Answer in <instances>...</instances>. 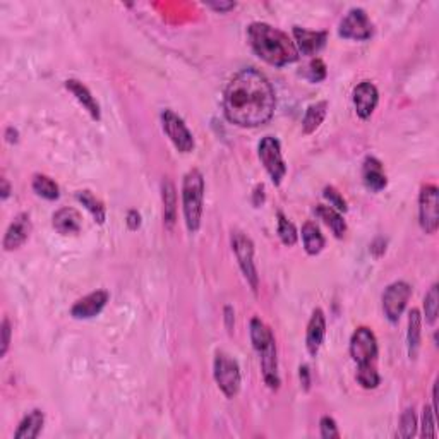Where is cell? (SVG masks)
Instances as JSON below:
<instances>
[{"mask_svg": "<svg viewBox=\"0 0 439 439\" xmlns=\"http://www.w3.org/2000/svg\"><path fill=\"white\" fill-rule=\"evenodd\" d=\"M271 82L254 67L239 70L223 91V114L239 127H260L275 114Z\"/></svg>", "mask_w": 439, "mask_h": 439, "instance_id": "6da1fadb", "label": "cell"}, {"mask_svg": "<svg viewBox=\"0 0 439 439\" xmlns=\"http://www.w3.org/2000/svg\"><path fill=\"white\" fill-rule=\"evenodd\" d=\"M247 38L254 54L271 66L283 67L299 59L297 47L287 33L266 22H253L247 28Z\"/></svg>", "mask_w": 439, "mask_h": 439, "instance_id": "7a4b0ae2", "label": "cell"}, {"mask_svg": "<svg viewBox=\"0 0 439 439\" xmlns=\"http://www.w3.org/2000/svg\"><path fill=\"white\" fill-rule=\"evenodd\" d=\"M251 341H253L254 350L260 355L265 382L271 389H278L280 374L275 336H273V332L269 329V326L262 320H260V318H253V320H251Z\"/></svg>", "mask_w": 439, "mask_h": 439, "instance_id": "3957f363", "label": "cell"}, {"mask_svg": "<svg viewBox=\"0 0 439 439\" xmlns=\"http://www.w3.org/2000/svg\"><path fill=\"white\" fill-rule=\"evenodd\" d=\"M202 204H204V179L198 168L187 172L182 180V209L186 227L196 234L201 227Z\"/></svg>", "mask_w": 439, "mask_h": 439, "instance_id": "277c9868", "label": "cell"}, {"mask_svg": "<svg viewBox=\"0 0 439 439\" xmlns=\"http://www.w3.org/2000/svg\"><path fill=\"white\" fill-rule=\"evenodd\" d=\"M213 376H215L216 385L227 399H234L237 395L242 376H240L239 362L232 355L221 350L216 352L215 362H213Z\"/></svg>", "mask_w": 439, "mask_h": 439, "instance_id": "5b68a950", "label": "cell"}, {"mask_svg": "<svg viewBox=\"0 0 439 439\" xmlns=\"http://www.w3.org/2000/svg\"><path fill=\"white\" fill-rule=\"evenodd\" d=\"M258 155H260L262 167L268 172L273 184L280 186L285 174H287V165H285L283 155H281L280 141L275 136H265L258 146Z\"/></svg>", "mask_w": 439, "mask_h": 439, "instance_id": "8992f818", "label": "cell"}, {"mask_svg": "<svg viewBox=\"0 0 439 439\" xmlns=\"http://www.w3.org/2000/svg\"><path fill=\"white\" fill-rule=\"evenodd\" d=\"M232 249H234L235 258H237L240 269H242L244 276L249 281L251 288L258 292V285H260V276H258L256 262H254V244L253 240L247 237L242 232H232Z\"/></svg>", "mask_w": 439, "mask_h": 439, "instance_id": "52a82bcc", "label": "cell"}, {"mask_svg": "<svg viewBox=\"0 0 439 439\" xmlns=\"http://www.w3.org/2000/svg\"><path fill=\"white\" fill-rule=\"evenodd\" d=\"M419 223L426 234H436L439 227V191L434 184H426L420 189Z\"/></svg>", "mask_w": 439, "mask_h": 439, "instance_id": "ba28073f", "label": "cell"}, {"mask_svg": "<svg viewBox=\"0 0 439 439\" xmlns=\"http://www.w3.org/2000/svg\"><path fill=\"white\" fill-rule=\"evenodd\" d=\"M161 127L163 133L167 134L172 144L177 148L180 153H191L194 149V136L186 126L182 117H179L174 110L167 108L161 112Z\"/></svg>", "mask_w": 439, "mask_h": 439, "instance_id": "9c48e42d", "label": "cell"}, {"mask_svg": "<svg viewBox=\"0 0 439 439\" xmlns=\"http://www.w3.org/2000/svg\"><path fill=\"white\" fill-rule=\"evenodd\" d=\"M350 355L359 366H371L378 360V340L373 329L360 326L350 338Z\"/></svg>", "mask_w": 439, "mask_h": 439, "instance_id": "30bf717a", "label": "cell"}, {"mask_svg": "<svg viewBox=\"0 0 439 439\" xmlns=\"http://www.w3.org/2000/svg\"><path fill=\"white\" fill-rule=\"evenodd\" d=\"M374 33L373 21L369 20L367 13L360 7H354V9L348 10L343 16V20L340 21L338 26V35L341 38L347 40H357L364 41L369 40Z\"/></svg>", "mask_w": 439, "mask_h": 439, "instance_id": "8fae6325", "label": "cell"}, {"mask_svg": "<svg viewBox=\"0 0 439 439\" xmlns=\"http://www.w3.org/2000/svg\"><path fill=\"white\" fill-rule=\"evenodd\" d=\"M412 295V287L407 281H395L388 285L382 294V311L389 322H399Z\"/></svg>", "mask_w": 439, "mask_h": 439, "instance_id": "7c38bea8", "label": "cell"}, {"mask_svg": "<svg viewBox=\"0 0 439 439\" xmlns=\"http://www.w3.org/2000/svg\"><path fill=\"white\" fill-rule=\"evenodd\" d=\"M352 100H354V107L359 117L367 120L376 110L378 101H380V93H378V88L373 82L362 81L355 86Z\"/></svg>", "mask_w": 439, "mask_h": 439, "instance_id": "4fadbf2b", "label": "cell"}, {"mask_svg": "<svg viewBox=\"0 0 439 439\" xmlns=\"http://www.w3.org/2000/svg\"><path fill=\"white\" fill-rule=\"evenodd\" d=\"M108 299H110V295H108L107 290L91 292V294L84 295V297L77 300V302L70 307V316H73L74 320H91V318L98 316L101 311H103Z\"/></svg>", "mask_w": 439, "mask_h": 439, "instance_id": "5bb4252c", "label": "cell"}, {"mask_svg": "<svg viewBox=\"0 0 439 439\" xmlns=\"http://www.w3.org/2000/svg\"><path fill=\"white\" fill-rule=\"evenodd\" d=\"M29 234H31V218H29L28 213H20L16 218L10 221L9 228H7L6 235H3V249H20L22 244L28 240Z\"/></svg>", "mask_w": 439, "mask_h": 439, "instance_id": "9a60e30c", "label": "cell"}, {"mask_svg": "<svg viewBox=\"0 0 439 439\" xmlns=\"http://www.w3.org/2000/svg\"><path fill=\"white\" fill-rule=\"evenodd\" d=\"M294 38L295 47H297L299 54L302 55H316L326 45L328 40V33L326 31H311V29L294 26Z\"/></svg>", "mask_w": 439, "mask_h": 439, "instance_id": "2e32d148", "label": "cell"}, {"mask_svg": "<svg viewBox=\"0 0 439 439\" xmlns=\"http://www.w3.org/2000/svg\"><path fill=\"white\" fill-rule=\"evenodd\" d=\"M326 335V318L321 309H314L313 316H311L309 325H307L306 332V347L313 357H316L321 350V345L325 341Z\"/></svg>", "mask_w": 439, "mask_h": 439, "instance_id": "e0dca14e", "label": "cell"}, {"mask_svg": "<svg viewBox=\"0 0 439 439\" xmlns=\"http://www.w3.org/2000/svg\"><path fill=\"white\" fill-rule=\"evenodd\" d=\"M52 225L60 235H76L82 228V216L77 209L66 206V208H60L54 213Z\"/></svg>", "mask_w": 439, "mask_h": 439, "instance_id": "ac0fdd59", "label": "cell"}, {"mask_svg": "<svg viewBox=\"0 0 439 439\" xmlns=\"http://www.w3.org/2000/svg\"><path fill=\"white\" fill-rule=\"evenodd\" d=\"M362 179L367 189L373 191V193H380V191L388 186V179H386L382 163L378 158H374V156H367L364 160Z\"/></svg>", "mask_w": 439, "mask_h": 439, "instance_id": "d6986e66", "label": "cell"}, {"mask_svg": "<svg viewBox=\"0 0 439 439\" xmlns=\"http://www.w3.org/2000/svg\"><path fill=\"white\" fill-rule=\"evenodd\" d=\"M66 88L73 93L74 98L80 101L82 107L86 108V112H88L93 119L95 120L101 119V110H100L98 101L95 100V96H93V93L89 91L88 86L82 84V82L77 80H67Z\"/></svg>", "mask_w": 439, "mask_h": 439, "instance_id": "ffe728a7", "label": "cell"}, {"mask_svg": "<svg viewBox=\"0 0 439 439\" xmlns=\"http://www.w3.org/2000/svg\"><path fill=\"white\" fill-rule=\"evenodd\" d=\"M161 201H163L165 227L172 228L177 221V191L170 179L161 180Z\"/></svg>", "mask_w": 439, "mask_h": 439, "instance_id": "44dd1931", "label": "cell"}, {"mask_svg": "<svg viewBox=\"0 0 439 439\" xmlns=\"http://www.w3.org/2000/svg\"><path fill=\"white\" fill-rule=\"evenodd\" d=\"M45 424V414L40 408L29 412L24 419L21 420L20 426H17L16 433H14V439H35L40 436L41 429H43Z\"/></svg>", "mask_w": 439, "mask_h": 439, "instance_id": "7402d4cb", "label": "cell"}, {"mask_svg": "<svg viewBox=\"0 0 439 439\" xmlns=\"http://www.w3.org/2000/svg\"><path fill=\"white\" fill-rule=\"evenodd\" d=\"M302 244L309 256H316L325 249V235L321 234L320 227L314 221H306L302 225Z\"/></svg>", "mask_w": 439, "mask_h": 439, "instance_id": "603a6c76", "label": "cell"}, {"mask_svg": "<svg viewBox=\"0 0 439 439\" xmlns=\"http://www.w3.org/2000/svg\"><path fill=\"white\" fill-rule=\"evenodd\" d=\"M326 114H328V101L322 100L309 105L302 119L304 134H313L321 126L322 120L326 119Z\"/></svg>", "mask_w": 439, "mask_h": 439, "instance_id": "cb8c5ba5", "label": "cell"}, {"mask_svg": "<svg viewBox=\"0 0 439 439\" xmlns=\"http://www.w3.org/2000/svg\"><path fill=\"white\" fill-rule=\"evenodd\" d=\"M316 215L320 216L326 225H328L329 230L335 234V237H338V239L343 237L345 232H347V221L343 220V216H341L340 211L333 209L332 206L318 204Z\"/></svg>", "mask_w": 439, "mask_h": 439, "instance_id": "d4e9b609", "label": "cell"}, {"mask_svg": "<svg viewBox=\"0 0 439 439\" xmlns=\"http://www.w3.org/2000/svg\"><path fill=\"white\" fill-rule=\"evenodd\" d=\"M420 335H422V318L417 309H412L408 314V329H407V343L408 355L410 359H415L420 348Z\"/></svg>", "mask_w": 439, "mask_h": 439, "instance_id": "484cf974", "label": "cell"}, {"mask_svg": "<svg viewBox=\"0 0 439 439\" xmlns=\"http://www.w3.org/2000/svg\"><path fill=\"white\" fill-rule=\"evenodd\" d=\"M76 200L80 201L89 213H91V216L95 218L96 223L98 225L105 223V220H107V208H105L103 202H101L98 198L91 193V191H88V189L77 191Z\"/></svg>", "mask_w": 439, "mask_h": 439, "instance_id": "4316f807", "label": "cell"}, {"mask_svg": "<svg viewBox=\"0 0 439 439\" xmlns=\"http://www.w3.org/2000/svg\"><path fill=\"white\" fill-rule=\"evenodd\" d=\"M31 187H33V191L38 194V196L45 198V200H48V201L59 200V196H60L59 186L55 184V180L48 177V175L36 174L35 177H33Z\"/></svg>", "mask_w": 439, "mask_h": 439, "instance_id": "83f0119b", "label": "cell"}, {"mask_svg": "<svg viewBox=\"0 0 439 439\" xmlns=\"http://www.w3.org/2000/svg\"><path fill=\"white\" fill-rule=\"evenodd\" d=\"M276 218H278V237H280L281 242H283L285 246H288V247L295 246V244H297V239H299V234H297V228H295V225L292 223V221L288 220L281 211H278Z\"/></svg>", "mask_w": 439, "mask_h": 439, "instance_id": "f1b7e54d", "label": "cell"}, {"mask_svg": "<svg viewBox=\"0 0 439 439\" xmlns=\"http://www.w3.org/2000/svg\"><path fill=\"white\" fill-rule=\"evenodd\" d=\"M357 382L362 388L366 389H374L380 386L381 378L378 373L376 364H371V366H359L357 367Z\"/></svg>", "mask_w": 439, "mask_h": 439, "instance_id": "f546056e", "label": "cell"}, {"mask_svg": "<svg viewBox=\"0 0 439 439\" xmlns=\"http://www.w3.org/2000/svg\"><path fill=\"white\" fill-rule=\"evenodd\" d=\"M438 306H439V288L438 285L434 283L433 287L429 288V292L424 297V316H426V321L429 325H434L438 320Z\"/></svg>", "mask_w": 439, "mask_h": 439, "instance_id": "4dcf8cb0", "label": "cell"}, {"mask_svg": "<svg viewBox=\"0 0 439 439\" xmlns=\"http://www.w3.org/2000/svg\"><path fill=\"white\" fill-rule=\"evenodd\" d=\"M415 433H417V417H415L414 407L405 408L400 417L399 436L403 439H410L415 436Z\"/></svg>", "mask_w": 439, "mask_h": 439, "instance_id": "1f68e13d", "label": "cell"}, {"mask_svg": "<svg viewBox=\"0 0 439 439\" xmlns=\"http://www.w3.org/2000/svg\"><path fill=\"white\" fill-rule=\"evenodd\" d=\"M424 414H422V433H420V436L422 438H436L438 436V417L436 414H434L433 407H429V405H426L424 407Z\"/></svg>", "mask_w": 439, "mask_h": 439, "instance_id": "d6a6232c", "label": "cell"}, {"mask_svg": "<svg viewBox=\"0 0 439 439\" xmlns=\"http://www.w3.org/2000/svg\"><path fill=\"white\" fill-rule=\"evenodd\" d=\"M322 196H325V200L329 202V206H332L333 209H336V211H340V213L347 211V201L343 200V196H341L335 187H332V186L325 187Z\"/></svg>", "mask_w": 439, "mask_h": 439, "instance_id": "836d02e7", "label": "cell"}, {"mask_svg": "<svg viewBox=\"0 0 439 439\" xmlns=\"http://www.w3.org/2000/svg\"><path fill=\"white\" fill-rule=\"evenodd\" d=\"M306 76L311 82L322 81L326 77V64L321 59H313L309 66H307Z\"/></svg>", "mask_w": 439, "mask_h": 439, "instance_id": "e575fe53", "label": "cell"}, {"mask_svg": "<svg viewBox=\"0 0 439 439\" xmlns=\"http://www.w3.org/2000/svg\"><path fill=\"white\" fill-rule=\"evenodd\" d=\"M320 431H321V438H325V439H338L340 438L338 426H336L335 419L329 417V415H325V417H321Z\"/></svg>", "mask_w": 439, "mask_h": 439, "instance_id": "d590c367", "label": "cell"}, {"mask_svg": "<svg viewBox=\"0 0 439 439\" xmlns=\"http://www.w3.org/2000/svg\"><path fill=\"white\" fill-rule=\"evenodd\" d=\"M0 333H2V348H0V355H6L7 350H9V345H10V335H13V328H10V321L9 318H3L2 321V329H0Z\"/></svg>", "mask_w": 439, "mask_h": 439, "instance_id": "8d00e7d4", "label": "cell"}, {"mask_svg": "<svg viewBox=\"0 0 439 439\" xmlns=\"http://www.w3.org/2000/svg\"><path fill=\"white\" fill-rule=\"evenodd\" d=\"M127 227H129V230H137V228L141 227V215L137 209H129V213H127V220H126Z\"/></svg>", "mask_w": 439, "mask_h": 439, "instance_id": "74e56055", "label": "cell"}, {"mask_svg": "<svg viewBox=\"0 0 439 439\" xmlns=\"http://www.w3.org/2000/svg\"><path fill=\"white\" fill-rule=\"evenodd\" d=\"M299 376H300V382H302L304 389L306 392H309L311 388V371L307 366H300L299 367Z\"/></svg>", "mask_w": 439, "mask_h": 439, "instance_id": "f35d334b", "label": "cell"}, {"mask_svg": "<svg viewBox=\"0 0 439 439\" xmlns=\"http://www.w3.org/2000/svg\"><path fill=\"white\" fill-rule=\"evenodd\" d=\"M371 253L374 254V258H381L386 253V242L381 237H378L371 244Z\"/></svg>", "mask_w": 439, "mask_h": 439, "instance_id": "ab89813d", "label": "cell"}, {"mask_svg": "<svg viewBox=\"0 0 439 439\" xmlns=\"http://www.w3.org/2000/svg\"><path fill=\"white\" fill-rule=\"evenodd\" d=\"M225 325H227L228 332H232V329H234L235 313H234V307L232 306H225Z\"/></svg>", "mask_w": 439, "mask_h": 439, "instance_id": "60d3db41", "label": "cell"}, {"mask_svg": "<svg viewBox=\"0 0 439 439\" xmlns=\"http://www.w3.org/2000/svg\"><path fill=\"white\" fill-rule=\"evenodd\" d=\"M208 7H211V9L218 10V13H227V10L234 9L235 2H209Z\"/></svg>", "mask_w": 439, "mask_h": 439, "instance_id": "b9f144b4", "label": "cell"}, {"mask_svg": "<svg viewBox=\"0 0 439 439\" xmlns=\"http://www.w3.org/2000/svg\"><path fill=\"white\" fill-rule=\"evenodd\" d=\"M253 202H254V206H256V208H260V206L262 204V202H265V186H258L256 189H254V200H253Z\"/></svg>", "mask_w": 439, "mask_h": 439, "instance_id": "7bdbcfd3", "label": "cell"}, {"mask_svg": "<svg viewBox=\"0 0 439 439\" xmlns=\"http://www.w3.org/2000/svg\"><path fill=\"white\" fill-rule=\"evenodd\" d=\"M0 186H2V191H0V193H2V200L6 201L10 194V184L7 182L6 177H3L2 180H0Z\"/></svg>", "mask_w": 439, "mask_h": 439, "instance_id": "ee69618b", "label": "cell"}, {"mask_svg": "<svg viewBox=\"0 0 439 439\" xmlns=\"http://www.w3.org/2000/svg\"><path fill=\"white\" fill-rule=\"evenodd\" d=\"M17 137H20V134H17V131L14 129V127H7L6 131V140L9 142H17Z\"/></svg>", "mask_w": 439, "mask_h": 439, "instance_id": "f6af8a7d", "label": "cell"}]
</instances>
